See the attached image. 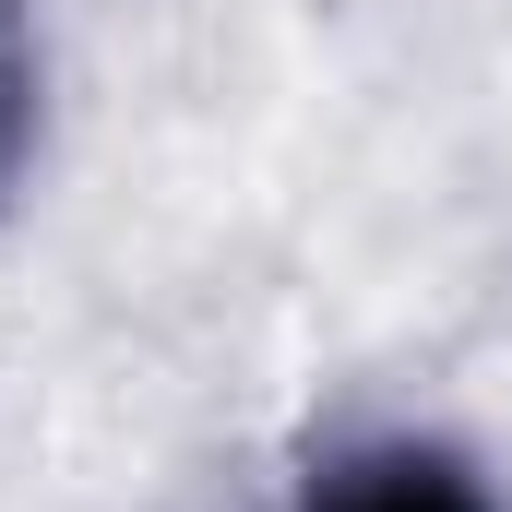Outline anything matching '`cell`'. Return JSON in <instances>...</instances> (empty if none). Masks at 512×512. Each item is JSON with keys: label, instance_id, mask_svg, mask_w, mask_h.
Returning <instances> with one entry per match:
<instances>
[{"label": "cell", "instance_id": "6da1fadb", "mask_svg": "<svg viewBox=\"0 0 512 512\" xmlns=\"http://www.w3.org/2000/svg\"><path fill=\"white\" fill-rule=\"evenodd\" d=\"M298 512H501V501L453 441H358L298 489Z\"/></svg>", "mask_w": 512, "mask_h": 512}, {"label": "cell", "instance_id": "7a4b0ae2", "mask_svg": "<svg viewBox=\"0 0 512 512\" xmlns=\"http://www.w3.org/2000/svg\"><path fill=\"white\" fill-rule=\"evenodd\" d=\"M24 155H36V24L24 0H0V191L24 179Z\"/></svg>", "mask_w": 512, "mask_h": 512}]
</instances>
